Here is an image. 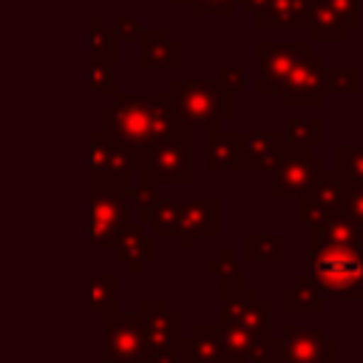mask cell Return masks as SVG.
I'll return each mask as SVG.
<instances>
[{"mask_svg":"<svg viewBox=\"0 0 363 363\" xmlns=\"http://www.w3.org/2000/svg\"><path fill=\"white\" fill-rule=\"evenodd\" d=\"M218 213H221V199L218 196H199V199H187L184 210H182V247L193 250L196 238L207 235L216 238L221 233L218 227Z\"/></svg>","mask_w":363,"mask_h":363,"instance_id":"cell-14","label":"cell"},{"mask_svg":"<svg viewBox=\"0 0 363 363\" xmlns=\"http://www.w3.org/2000/svg\"><path fill=\"white\" fill-rule=\"evenodd\" d=\"M139 315L147 332V354L159 346H167L182 337V315L170 309L167 298H145L139 301ZM145 354V357H147Z\"/></svg>","mask_w":363,"mask_h":363,"instance_id":"cell-15","label":"cell"},{"mask_svg":"<svg viewBox=\"0 0 363 363\" xmlns=\"http://www.w3.org/2000/svg\"><path fill=\"white\" fill-rule=\"evenodd\" d=\"M88 193H91L88 238L96 247L113 250L122 230L133 221H142V216L130 204V184H88Z\"/></svg>","mask_w":363,"mask_h":363,"instance_id":"cell-5","label":"cell"},{"mask_svg":"<svg viewBox=\"0 0 363 363\" xmlns=\"http://www.w3.org/2000/svg\"><path fill=\"white\" fill-rule=\"evenodd\" d=\"M113 28H116L119 40H125V43H142V37L147 31L139 17H128V14H116L113 17Z\"/></svg>","mask_w":363,"mask_h":363,"instance_id":"cell-34","label":"cell"},{"mask_svg":"<svg viewBox=\"0 0 363 363\" xmlns=\"http://www.w3.org/2000/svg\"><path fill=\"white\" fill-rule=\"evenodd\" d=\"M221 298V326H238L252 335H272V303L261 298L258 286H235V289H218Z\"/></svg>","mask_w":363,"mask_h":363,"instance_id":"cell-6","label":"cell"},{"mask_svg":"<svg viewBox=\"0 0 363 363\" xmlns=\"http://www.w3.org/2000/svg\"><path fill=\"white\" fill-rule=\"evenodd\" d=\"M235 6H241V0H196L193 3V14L196 17H207V14L230 17L235 11Z\"/></svg>","mask_w":363,"mask_h":363,"instance_id":"cell-37","label":"cell"},{"mask_svg":"<svg viewBox=\"0 0 363 363\" xmlns=\"http://www.w3.org/2000/svg\"><path fill=\"white\" fill-rule=\"evenodd\" d=\"M167 94L173 99L182 128L210 130L233 119V94L221 79H170Z\"/></svg>","mask_w":363,"mask_h":363,"instance_id":"cell-3","label":"cell"},{"mask_svg":"<svg viewBox=\"0 0 363 363\" xmlns=\"http://www.w3.org/2000/svg\"><path fill=\"white\" fill-rule=\"evenodd\" d=\"M102 130L128 145L145 147L182 130V122L167 91L153 96L113 94V102L102 108Z\"/></svg>","mask_w":363,"mask_h":363,"instance_id":"cell-2","label":"cell"},{"mask_svg":"<svg viewBox=\"0 0 363 363\" xmlns=\"http://www.w3.org/2000/svg\"><path fill=\"white\" fill-rule=\"evenodd\" d=\"M139 65L142 68H179L182 65V45L170 37L167 28H147L142 37Z\"/></svg>","mask_w":363,"mask_h":363,"instance_id":"cell-20","label":"cell"},{"mask_svg":"<svg viewBox=\"0 0 363 363\" xmlns=\"http://www.w3.org/2000/svg\"><path fill=\"white\" fill-rule=\"evenodd\" d=\"M340 213H343L346 218H352L354 227L363 233V187H354V184H346V182H343Z\"/></svg>","mask_w":363,"mask_h":363,"instance_id":"cell-33","label":"cell"},{"mask_svg":"<svg viewBox=\"0 0 363 363\" xmlns=\"http://www.w3.org/2000/svg\"><path fill=\"white\" fill-rule=\"evenodd\" d=\"M335 173L354 187H363V142L335 147Z\"/></svg>","mask_w":363,"mask_h":363,"instance_id":"cell-28","label":"cell"},{"mask_svg":"<svg viewBox=\"0 0 363 363\" xmlns=\"http://www.w3.org/2000/svg\"><path fill=\"white\" fill-rule=\"evenodd\" d=\"M88 309L108 323L116 315V272H99L88 278Z\"/></svg>","mask_w":363,"mask_h":363,"instance_id":"cell-26","label":"cell"},{"mask_svg":"<svg viewBox=\"0 0 363 363\" xmlns=\"http://www.w3.org/2000/svg\"><path fill=\"white\" fill-rule=\"evenodd\" d=\"M102 326V363H145L147 332L139 309L116 312Z\"/></svg>","mask_w":363,"mask_h":363,"instance_id":"cell-7","label":"cell"},{"mask_svg":"<svg viewBox=\"0 0 363 363\" xmlns=\"http://www.w3.org/2000/svg\"><path fill=\"white\" fill-rule=\"evenodd\" d=\"M182 210H184V201L173 196H159L142 213V224H147L162 238H182Z\"/></svg>","mask_w":363,"mask_h":363,"instance_id":"cell-23","label":"cell"},{"mask_svg":"<svg viewBox=\"0 0 363 363\" xmlns=\"http://www.w3.org/2000/svg\"><path fill=\"white\" fill-rule=\"evenodd\" d=\"M323 176V162L312 156V147L292 145L286 142L284 156L278 159L275 170L269 173V196L284 199V196H298L309 184H315Z\"/></svg>","mask_w":363,"mask_h":363,"instance_id":"cell-8","label":"cell"},{"mask_svg":"<svg viewBox=\"0 0 363 363\" xmlns=\"http://www.w3.org/2000/svg\"><path fill=\"white\" fill-rule=\"evenodd\" d=\"M360 119H363V108H360Z\"/></svg>","mask_w":363,"mask_h":363,"instance_id":"cell-43","label":"cell"},{"mask_svg":"<svg viewBox=\"0 0 363 363\" xmlns=\"http://www.w3.org/2000/svg\"><path fill=\"white\" fill-rule=\"evenodd\" d=\"M136 173V145H128L108 133L105 142V167L91 176L88 184H130Z\"/></svg>","mask_w":363,"mask_h":363,"instance_id":"cell-18","label":"cell"},{"mask_svg":"<svg viewBox=\"0 0 363 363\" xmlns=\"http://www.w3.org/2000/svg\"><path fill=\"white\" fill-rule=\"evenodd\" d=\"M167 3H170V6H184V3H190V6H193L196 0H167Z\"/></svg>","mask_w":363,"mask_h":363,"instance_id":"cell-41","label":"cell"},{"mask_svg":"<svg viewBox=\"0 0 363 363\" xmlns=\"http://www.w3.org/2000/svg\"><path fill=\"white\" fill-rule=\"evenodd\" d=\"M286 142L292 145H303V147H318L323 142V119H298L292 116L286 122Z\"/></svg>","mask_w":363,"mask_h":363,"instance_id":"cell-29","label":"cell"},{"mask_svg":"<svg viewBox=\"0 0 363 363\" xmlns=\"http://www.w3.org/2000/svg\"><path fill=\"white\" fill-rule=\"evenodd\" d=\"M145 363H184V337H179V340H173L167 346L153 349L145 357Z\"/></svg>","mask_w":363,"mask_h":363,"instance_id":"cell-36","label":"cell"},{"mask_svg":"<svg viewBox=\"0 0 363 363\" xmlns=\"http://www.w3.org/2000/svg\"><path fill=\"white\" fill-rule=\"evenodd\" d=\"M281 363H295V360H286V357H284V360H281Z\"/></svg>","mask_w":363,"mask_h":363,"instance_id":"cell-42","label":"cell"},{"mask_svg":"<svg viewBox=\"0 0 363 363\" xmlns=\"http://www.w3.org/2000/svg\"><path fill=\"white\" fill-rule=\"evenodd\" d=\"M156 199H159L156 184H150V182H145V179H139L136 184H130V204H133V210H136L139 216H142Z\"/></svg>","mask_w":363,"mask_h":363,"instance_id":"cell-35","label":"cell"},{"mask_svg":"<svg viewBox=\"0 0 363 363\" xmlns=\"http://www.w3.org/2000/svg\"><path fill=\"white\" fill-rule=\"evenodd\" d=\"M267 3H269V0H241V6H244V11H250L252 17H255V14H258V11H261V9L267 6Z\"/></svg>","mask_w":363,"mask_h":363,"instance_id":"cell-40","label":"cell"},{"mask_svg":"<svg viewBox=\"0 0 363 363\" xmlns=\"http://www.w3.org/2000/svg\"><path fill=\"white\" fill-rule=\"evenodd\" d=\"M184 363H244V360H238L227 346L221 323H196L193 335L184 337Z\"/></svg>","mask_w":363,"mask_h":363,"instance_id":"cell-16","label":"cell"},{"mask_svg":"<svg viewBox=\"0 0 363 363\" xmlns=\"http://www.w3.org/2000/svg\"><path fill=\"white\" fill-rule=\"evenodd\" d=\"M360 82H363V74L357 65H346V68H326V77H323V88L326 94H360Z\"/></svg>","mask_w":363,"mask_h":363,"instance_id":"cell-31","label":"cell"},{"mask_svg":"<svg viewBox=\"0 0 363 363\" xmlns=\"http://www.w3.org/2000/svg\"><path fill=\"white\" fill-rule=\"evenodd\" d=\"M306 11H309V0H269L255 14V26L261 31L303 28L306 26Z\"/></svg>","mask_w":363,"mask_h":363,"instance_id":"cell-22","label":"cell"},{"mask_svg":"<svg viewBox=\"0 0 363 363\" xmlns=\"http://www.w3.org/2000/svg\"><path fill=\"white\" fill-rule=\"evenodd\" d=\"M238 139H241L238 130L224 133L218 128H210L207 130V142H204V167L210 173H218V170L233 167L235 153H238Z\"/></svg>","mask_w":363,"mask_h":363,"instance_id":"cell-24","label":"cell"},{"mask_svg":"<svg viewBox=\"0 0 363 363\" xmlns=\"http://www.w3.org/2000/svg\"><path fill=\"white\" fill-rule=\"evenodd\" d=\"M309 272L326 301H363V233L343 213L309 227Z\"/></svg>","mask_w":363,"mask_h":363,"instance_id":"cell-1","label":"cell"},{"mask_svg":"<svg viewBox=\"0 0 363 363\" xmlns=\"http://www.w3.org/2000/svg\"><path fill=\"white\" fill-rule=\"evenodd\" d=\"M286 360L295 363H337V340L323 335L315 326L284 323L281 329Z\"/></svg>","mask_w":363,"mask_h":363,"instance_id":"cell-13","label":"cell"},{"mask_svg":"<svg viewBox=\"0 0 363 363\" xmlns=\"http://www.w3.org/2000/svg\"><path fill=\"white\" fill-rule=\"evenodd\" d=\"M116 40H119L116 28H105L102 17L94 14L91 17V57L116 62Z\"/></svg>","mask_w":363,"mask_h":363,"instance_id":"cell-30","label":"cell"},{"mask_svg":"<svg viewBox=\"0 0 363 363\" xmlns=\"http://www.w3.org/2000/svg\"><path fill=\"white\" fill-rule=\"evenodd\" d=\"M309 40L312 43H346L352 28L346 26V20L323 0H309V11H306V26Z\"/></svg>","mask_w":363,"mask_h":363,"instance_id":"cell-19","label":"cell"},{"mask_svg":"<svg viewBox=\"0 0 363 363\" xmlns=\"http://www.w3.org/2000/svg\"><path fill=\"white\" fill-rule=\"evenodd\" d=\"M113 258H116L119 264H125L130 275H139L142 267L156 258V233H153V235H145L142 221L128 224V227L122 230L119 241L113 244Z\"/></svg>","mask_w":363,"mask_h":363,"instance_id":"cell-17","label":"cell"},{"mask_svg":"<svg viewBox=\"0 0 363 363\" xmlns=\"http://www.w3.org/2000/svg\"><path fill=\"white\" fill-rule=\"evenodd\" d=\"M326 295L312 272H301L292 286L284 289V312L286 315H320Z\"/></svg>","mask_w":363,"mask_h":363,"instance_id":"cell-21","label":"cell"},{"mask_svg":"<svg viewBox=\"0 0 363 363\" xmlns=\"http://www.w3.org/2000/svg\"><path fill=\"white\" fill-rule=\"evenodd\" d=\"M323 77H326L323 57L306 48L284 79V91H281L284 105L286 108H320L326 96Z\"/></svg>","mask_w":363,"mask_h":363,"instance_id":"cell-9","label":"cell"},{"mask_svg":"<svg viewBox=\"0 0 363 363\" xmlns=\"http://www.w3.org/2000/svg\"><path fill=\"white\" fill-rule=\"evenodd\" d=\"M204 269H207V275L218 278V289H235V286L247 284L244 267H241V261H235L230 247H218V258L204 261Z\"/></svg>","mask_w":363,"mask_h":363,"instance_id":"cell-27","label":"cell"},{"mask_svg":"<svg viewBox=\"0 0 363 363\" xmlns=\"http://www.w3.org/2000/svg\"><path fill=\"white\" fill-rule=\"evenodd\" d=\"M244 258L250 264H284L286 261V238L269 233H250L244 238Z\"/></svg>","mask_w":363,"mask_h":363,"instance_id":"cell-25","label":"cell"},{"mask_svg":"<svg viewBox=\"0 0 363 363\" xmlns=\"http://www.w3.org/2000/svg\"><path fill=\"white\" fill-rule=\"evenodd\" d=\"M323 3H329V6L346 20V26H349L352 31H357V28L363 26V20H360V0H323Z\"/></svg>","mask_w":363,"mask_h":363,"instance_id":"cell-38","label":"cell"},{"mask_svg":"<svg viewBox=\"0 0 363 363\" xmlns=\"http://www.w3.org/2000/svg\"><path fill=\"white\" fill-rule=\"evenodd\" d=\"M286 133L278 130H247L238 139V153L230 170L235 173H272L284 156Z\"/></svg>","mask_w":363,"mask_h":363,"instance_id":"cell-12","label":"cell"},{"mask_svg":"<svg viewBox=\"0 0 363 363\" xmlns=\"http://www.w3.org/2000/svg\"><path fill=\"white\" fill-rule=\"evenodd\" d=\"M340 201H343V179L335 170H323V176L315 184H309L295 196V218L298 224L306 227L323 224L340 213Z\"/></svg>","mask_w":363,"mask_h":363,"instance_id":"cell-10","label":"cell"},{"mask_svg":"<svg viewBox=\"0 0 363 363\" xmlns=\"http://www.w3.org/2000/svg\"><path fill=\"white\" fill-rule=\"evenodd\" d=\"M312 48V40H301V43H258L255 45V54H258V82H255V91L261 96H269V94H278L284 91V79L289 74V68L295 65V60Z\"/></svg>","mask_w":363,"mask_h":363,"instance_id":"cell-11","label":"cell"},{"mask_svg":"<svg viewBox=\"0 0 363 363\" xmlns=\"http://www.w3.org/2000/svg\"><path fill=\"white\" fill-rule=\"evenodd\" d=\"M218 79H221L230 91H244V88H247L244 71H241L238 65H221V68H218Z\"/></svg>","mask_w":363,"mask_h":363,"instance_id":"cell-39","label":"cell"},{"mask_svg":"<svg viewBox=\"0 0 363 363\" xmlns=\"http://www.w3.org/2000/svg\"><path fill=\"white\" fill-rule=\"evenodd\" d=\"M196 130L182 128L173 136L136 147V173L150 184H193L196 182Z\"/></svg>","mask_w":363,"mask_h":363,"instance_id":"cell-4","label":"cell"},{"mask_svg":"<svg viewBox=\"0 0 363 363\" xmlns=\"http://www.w3.org/2000/svg\"><path fill=\"white\" fill-rule=\"evenodd\" d=\"M113 68L116 62L111 60H99V57H88V85L96 94H119L116 91V79H113Z\"/></svg>","mask_w":363,"mask_h":363,"instance_id":"cell-32","label":"cell"}]
</instances>
